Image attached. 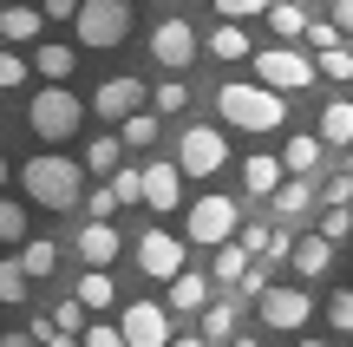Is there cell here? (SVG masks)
Here are the masks:
<instances>
[{
    "mask_svg": "<svg viewBox=\"0 0 353 347\" xmlns=\"http://www.w3.org/2000/svg\"><path fill=\"white\" fill-rule=\"evenodd\" d=\"M79 347H125V335H118V328H85Z\"/></svg>",
    "mask_w": 353,
    "mask_h": 347,
    "instance_id": "cell-42",
    "label": "cell"
},
{
    "mask_svg": "<svg viewBox=\"0 0 353 347\" xmlns=\"http://www.w3.org/2000/svg\"><path fill=\"white\" fill-rule=\"evenodd\" d=\"M79 256H85L92 269H105V262L118 256V230L112 223H85V230H79Z\"/></svg>",
    "mask_w": 353,
    "mask_h": 347,
    "instance_id": "cell-16",
    "label": "cell"
},
{
    "mask_svg": "<svg viewBox=\"0 0 353 347\" xmlns=\"http://www.w3.org/2000/svg\"><path fill=\"white\" fill-rule=\"evenodd\" d=\"M118 301V288H112V275L105 269H85L79 275V308H112Z\"/></svg>",
    "mask_w": 353,
    "mask_h": 347,
    "instance_id": "cell-21",
    "label": "cell"
},
{
    "mask_svg": "<svg viewBox=\"0 0 353 347\" xmlns=\"http://www.w3.org/2000/svg\"><path fill=\"white\" fill-rule=\"evenodd\" d=\"M347 230H353V217H347V210H327V217H321V236H327V243H341Z\"/></svg>",
    "mask_w": 353,
    "mask_h": 347,
    "instance_id": "cell-41",
    "label": "cell"
},
{
    "mask_svg": "<svg viewBox=\"0 0 353 347\" xmlns=\"http://www.w3.org/2000/svg\"><path fill=\"white\" fill-rule=\"evenodd\" d=\"M138 269L144 275H157V282H176L183 275V243L164 230H144V243H138Z\"/></svg>",
    "mask_w": 353,
    "mask_h": 347,
    "instance_id": "cell-11",
    "label": "cell"
},
{
    "mask_svg": "<svg viewBox=\"0 0 353 347\" xmlns=\"http://www.w3.org/2000/svg\"><path fill=\"white\" fill-rule=\"evenodd\" d=\"M52 262H59V249H52V243H26V249H20L26 282H33V275H52Z\"/></svg>",
    "mask_w": 353,
    "mask_h": 347,
    "instance_id": "cell-28",
    "label": "cell"
},
{
    "mask_svg": "<svg viewBox=\"0 0 353 347\" xmlns=\"http://www.w3.org/2000/svg\"><path fill=\"white\" fill-rule=\"evenodd\" d=\"M118 157H125V144H118V138H92V151H85V170H92V177H118V170H125Z\"/></svg>",
    "mask_w": 353,
    "mask_h": 347,
    "instance_id": "cell-22",
    "label": "cell"
},
{
    "mask_svg": "<svg viewBox=\"0 0 353 347\" xmlns=\"http://www.w3.org/2000/svg\"><path fill=\"white\" fill-rule=\"evenodd\" d=\"M170 347H203V341H190V335H183V341H170Z\"/></svg>",
    "mask_w": 353,
    "mask_h": 347,
    "instance_id": "cell-47",
    "label": "cell"
},
{
    "mask_svg": "<svg viewBox=\"0 0 353 347\" xmlns=\"http://www.w3.org/2000/svg\"><path fill=\"white\" fill-rule=\"evenodd\" d=\"M307 46L334 52V46H341V26H334V20H314V26H307Z\"/></svg>",
    "mask_w": 353,
    "mask_h": 347,
    "instance_id": "cell-40",
    "label": "cell"
},
{
    "mask_svg": "<svg viewBox=\"0 0 353 347\" xmlns=\"http://www.w3.org/2000/svg\"><path fill=\"white\" fill-rule=\"evenodd\" d=\"M347 177H353V151H347Z\"/></svg>",
    "mask_w": 353,
    "mask_h": 347,
    "instance_id": "cell-49",
    "label": "cell"
},
{
    "mask_svg": "<svg viewBox=\"0 0 353 347\" xmlns=\"http://www.w3.org/2000/svg\"><path fill=\"white\" fill-rule=\"evenodd\" d=\"M151 99H157V112H183V105H190V92H183V79H164Z\"/></svg>",
    "mask_w": 353,
    "mask_h": 347,
    "instance_id": "cell-36",
    "label": "cell"
},
{
    "mask_svg": "<svg viewBox=\"0 0 353 347\" xmlns=\"http://www.w3.org/2000/svg\"><path fill=\"white\" fill-rule=\"evenodd\" d=\"M223 157H229V144H223L216 125H190L176 138V170L183 177H210V170H223Z\"/></svg>",
    "mask_w": 353,
    "mask_h": 347,
    "instance_id": "cell-6",
    "label": "cell"
},
{
    "mask_svg": "<svg viewBox=\"0 0 353 347\" xmlns=\"http://www.w3.org/2000/svg\"><path fill=\"white\" fill-rule=\"evenodd\" d=\"M0 243L26 249V204H0Z\"/></svg>",
    "mask_w": 353,
    "mask_h": 347,
    "instance_id": "cell-31",
    "label": "cell"
},
{
    "mask_svg": "<svg viewBox=\"0 0 353 347\" xmlns=\"http://www.w3.org/2000/svg\"><path fill=\"white\" fill-rule=\"evenodd\" d=\"M210 52H216V59H249V33H242V26H216V33H210Z\"/></svg>",
    "mask_w": 353,
    "mask_h": 347,
    "instance_id": "cell-25",
    "label": "cell"
},
{
    "mask_svg": "<svg viewBox=\"0 0 353 347\" xmlns=\"http://www.w3.org/2000/svg\"><path fill=\"white\" fill-rule=\"evenodd\" d=\"M125 33H131V7L125 0H85V7H79V46L112 52V46H125Z\"/></svg>",
    "mask_w": 353,
    "mask_h": 347,
    "instance_id": "cell-4",
    "label": "cell"
},
{
    "mask_svg": "<svg viewBox=\"0 0 353 347\" xmlns=\"http://www.w3.org/2000/svg\"><path fill=\"white\" fill-rule=\"evenodd\" d=\"M112 197H118V210H125V204H144V170H118V177H112Z\"/></svg>",
    "mask_w": 353,
    "mask_h": 347,
    "instance_id": "cell-33",
    "label": "cell"
},
{
    "mask_svg": "<svg viewBox=\"0 0 353 347\" xmlns=\"http://www.w3.org/2000/svg\"><path fill=\"white\" fill-rule=\"evenodd\" d=\"M52 328H59V335H85V308H79V295L65 301V308H52Z\"/></svg>",
    "mask_w": 353,
    "mask_h": 347,
    "instance_id": "cell-35",
    "label": "cell"
},
{
    "mask_svg": "<svg viewBox=\"0 0 353 347\" xmlns=\"http://www.w3.org/2000/svg\"><path fill=\"white\" fill-rule=\"evenodd\" d=\"M151 59L170 66V72H183V66L196 59V33H190V20H157L151 26Z\"/></svg>",
    "mask_w": 353,
    "mask_h": 347,
    "instance_id": "cell-8",
    "label": "cell"
},
{
    "mask_svg": "<svg viewBox=\"0 0 353 347\" xmlns=\"http://www.w3.org/2000/svg\"><path fill=\"white\" fill-rule=\"evenodd\" d=\"M79 118H85V105H79L65 86H39V99L26 105V125H33V138H46V144L72 138V131H79Z\"/></svg>",
    "mask_w": 353,
    "mask_h": 347,
    "instance_id": "cell-3",
    "label": "cell"
},
{
    "mask_svg": "<svg viewBox=\"0 0 353 347\" xmlns=\"http://www.w3.org/2000/svg\"><path fill=\"white\" fill-rule=\"evenodd\" d=\"M242 184H249V197H281V184H288V170H281V157L255 151L249 164H242Z\"/></svg>",
    "mask_w": 353,
    "mask_h": 347,
    "instance_id": "cell-14",
    "label": "cell"
},
{
    "mask_svg": "<svg viewBox=\"0 0 353 347\" xmlns=\"http://www.w3.org/2000/svg\"><path fill=\"white\" fill-rule=\"evenodd\" d=\"M26 288H33V282H26L20 256H0V301H7V308H20V301H26Z\"/></svg>",
    "mask_w": 353,
    "mask_h": 347,
    "instance_id": "cell-23",
    "label": "cell"
},
{
    "mask_svg": "<svg viewBox=\"0 0 353 347\" xmlns=\"http://www.w3.org/2000/svg\"><path fill=\"white\" fill-rule=\"evenodd\" d=\"M321 144H347L353 151V105L347 99H334L327 112H321Z\"/></svg>",
    "mask_w": 353,
    "mask_h": 347,
    "instance_id": "cell-20",
    "label": "cell"
},
{
    "mask_svg": "<svg viewBox=\"0 0 353 347\" xmlns=\"http://www.w3.org/2000/svg\"><path fill=\"white\" fill-rule=\"evenodd\" d=\"M236 204L229 197H203V204H190V243L203 249H229V236H236Z\"/></svg>",
    "mask_w": 353,
    "mask_h": 347,
    "instance_id": "cell-7",
    "label": "cell"
},
{
    "mask_svg": "<svg viewBox=\"0 0 353 347\" xmlns=\"http://www.w3.org/2000/svg\"><path fill=\"white\" fill-rule=\"evenodd\" d=\"M307 79H314L307 52H294V46H262V52H255V86H268V92H301Z\"/></svg>",
    "mask_w": 353,
    "mask_h": 347,
    "instance_id": "cell-5",
    "label": "cell"
},
{
    "mask_svg": "<svg viewBox=\"0 0 353 347\" xmlns=\"http://www.w3.org/2000/svg\"><path fill=\"white\" fill-rule=\"evenodd\" d=\"M170 308H196L203 315V275H190V269L176 275V282H170Z\"/></svg>",
    "mask_w": 353,
    "mask_h": 347,
    "instance_id": "cell-29",
    "label": "cell"
},
{
    "mask_svg": "<svg viewBox=\"0 0 353 347\" xmlns=\"http://www.w3.org/2000/svg\"><path fill=\"white\" fill-rule=\"evenodd\" d=\"M321 315H327V321L341 328V335H353V288H334V295H327V308H321Z\"/></svg>",
    "mask_w": 353,
    "mask_h": 347,
    "instance_id": "cell-32",
    "label": "cell"
},
{
    "mask_svg": "<svg viewBox=\"0 0 353 347\" xmlns=\"http://www.w3.org/2000/svg\"><path fill=\"white\" fill-rule=\"evenodd\" d=\"M13 86H26V59L20 52H0V92H13Z\"/></svg>",
    "mask_w": 353,
    "mask_h": 347,
    "instance_id": "cell-37",
    "label": "cell"
},
{
    "mask_svg": "<svg viewBox=\"0 0 353 347\" xmlns=\"http://www.w3.org/2000/svg\"><path fill=\"white\" fill-rule=\"evenodd\" d=\"M0 347H39L33 335H0Z\"/></svg>",
    "mask_w": 353,
    "mask_h": 347,
    "instance_id": "cell-45",
    "label": "cell"
},
{
    "mask_svg": "<svg viewBox=\"0 0 353 347\" xmlns=\"http://www.w3.org/2000/svg\"><path fill=\"white\" fill-rule=\"evenodd\" d=\"M321 72H327V79H353V52H347V46L321 52Z\"/></svg>",
    "mask_w": 353,
    "mask_h": 347,
    "instance_id": "cell-39",
    "label": "cell"
},
{
    "mask_svg": "<svg viewBox=\"0 0 353 347\" xmlns=\"http://www.w3.org/2000/svg\"><path fill=\"white\" fill-rule=\"evenodd\" d=\"M144 79H105L99 92H92V105H99V118H118V125H131V118L144 112Z\"/></svg>",
    "mask_w": 353,
    "mask_h": 347,
    "instance_id": "cell-10",
    "label": "cell"
},
{
    "mask_svg": "<svg viewBox=\"0 0 353 347\" xmlns=\"http://www.w3.org/2000/svg\"><path fill=\"white\" fill-rule=\"evenodd\" d=\"M46 20H72L79 26V7H72V0H46Z\"/></svg>",
    "mask_w": 353,
    "mask_h": 347,
    "instance_id": "cell-43",
    "label": "cell"
},
{
    "mask_svg": "<svg viewBox=\"0 0 353 347\" xmlns=\"http://www.w3.org/2000/svg\"><path fill=\"white\" fill-rule=\"evenodd\" d=\"M307 197H314V190H307V177H288L275 204H281V210H307Z\"/></svg>",
    "mask_w": 353,
    "mask_h": 347,
    "instance_id": "cell-38",
    "label": "cell"
},
{
    "mask_svg": "<svg viewBox=\"0 0 353 347\" xmlns=\"http://www.w3.org/2000/svg\"><path fill=\"white\" fill-rule=\"evenodd\" d=\"M321 151H327V144H321V131H314V138H307V131H294V138L281 144V170H288V177H314Z\"/></svg>",
    "mask_w": 353,
    "mask_h": 347,
    "instance_id": "cell-15",
    "label": "cell"
},
{
    "mask_svg": "<svg viewBox=\"0 0 353 347\" xmlns=\"http://www.w3.org/2000/svg\"><path fill=\"white\" fill-rule=\"evenodd\" d=\"M288 262H294V275H327V262H334V243H327V236H301Z\"/></svg>",
    "mask_w": 353,
    "mask_h": 347,
    "instance_id": "cell-18",
    "label": "cell"
},
{
    "mask_svg": "<svg viewBox=\"0 0 353 347\" xmlns=\"http://www.w3.org/2000/svg\"><path fill=\"white\" fill-rule=\"evenodd\" d=\"M118 335H125V347H170V321L157 301H131L125 321H118Z\"/></svg>",
    "mask_w": 353,
    "mask_h": 347,
    "instance_id": "cell-9",
    "label": "cell"
},
{
    "mask_svg": "<svg viewBox=\"0 0 353 347\" xmlns=\"http://www.w3.org/2000/svg\"><path fill=\"white\" fill-rule=\"evenodd\" d=\"M203 335L210 341H236V308H203Z\"/></svg>",
    "mask_w": 353,
    "mask_h": 347,
    "instance_id": "cell-34",
    "label": "cell"
},
{
    "mask_svg": "<svg viewBox=\"0 0 353 347\" xmlns=\"http://www.w3.org/2000/svg\"><path fill=\"white\" fill-rule=\"evenodd\" d=\"M249 249L242 243H229V249H216V282H249Z\"/></svg>",
    "mask_w": 353,
    "mask_h": 347,
    "instance_id": "cell-24",
    "label": "cell"
},
{
    "mask_svg": "<svg viewBox=\"0 0 353 347\" xmlns=\"http://www.w3.org/2000/svg\"><path fill=\"white\" fill-rule=\"evenodd\" d=\"M216 112H223L229 125H242V131H281L288 99L268 92V86H242V79H229V86L216 92Z\"/></svg>",
    "mask_w": 353,
    "mask_h": 347,
    "instance_id": "cell-2",
    "label": "cell"
},
{
    "mask_svg": "<svg viewBox=\"0 0 353 347\" xmlns=\"http://www.w3.org/2000/svg\"><path fill=\"white\" fill-rule=\"evenodd\" d=\"M39 26L46 20H39L33 7H7L0 13V46H26V39H39Z\"/></svg>",
    "mask_w": 353,
    "mask_h": 347,
    "instance_id": "cell-17",
    "label": "cell"
},
{
    "mask_svg": "<svg viewBox=\"0 0 353 347\" xmlns=\"http://www.w3.org/2000/svg\"><path fill=\"white\" fill-rule=\"evenodd\" d=\"M229 347H255V341H249V335H236V341H229Z\"/></svg>",
    "mask_w": 353,
    "mask_h": 347,
    "instance_id": "cell-46",
    "label": "cell"
},
{
    "mask_svg": "<svg viewBox=\"0 0 353 347\" xmlns=\"http://www.w3.org/2000/svg\"><path fill=\"white\" fill-rule=\"evenodd\" d=\"M216 13H223V26H242V20H268L262 0H216Z\"/></svg>",
    "mask_w": 353,
    "mask_h": 347,
    "instance_id": "cell-30",
    "label": "cell"
},
{
    "mask_svg": "<svg viewBox=\"0 0 353 347\" xmlns=\"http://www.w3.org/2000/svg\"><path fill=\"white\" fill-rule=\"evenodd\" d=\"M334 26H341V33H353V0H341V7H334Z\"/></svg>",
    "mask_w": 353,
    "mask_h": 347,
    "instance_id": "cell-44",
    "label": "cell"
},
{
    "mask_svg": "<svg viewBox=\"0 0 353 347\" xmlns=\"http://www.w3.org/2000/svg\"><path fill=\"white\" fill-rule=\"evenodd\" d=\"M33 66H39V79H46V86H65V79H72V66H79V52H72V46H39Z\"/></svg>",
    "mask_w": 353,
    "mask_h": 347,
    "instance_id": "cell-19",
    "label": "cell"
},
{
    "mask_svg": "<svg viewBox=\"0 0 353 347\" xmlns=\"http://www.w3.org/2000/svg\"><path fill=\"white\" fill-rule=\"evenodd\" d=\"M301 347H327V341H301Z\"/></svg>",
    "mask_w": 353,
    "mask_h": 347,
    "instance_id": "cell-50",
    "label": "cell"
},
{
    "mask_svg": "<svg viewBox=\"0 0 353 347\" xmlns=\"http://www.w3.org/2000/svg\"><path fill=\"white\" fill-rule=\"evenodd\" d=\"M307 315H314L307 288H268V295H262V321H268V328H281V335L307 328Z\"/></svg>",
    "mask_w": 353,
    "mask_h": 347,
    "instance_id": "cell-12",
    "label": "cell"
},
{
    "mask_svg": "<svg viewBox=\"0 0 353 347\" xmlns=\"http://www.w3.org/2000/svg\"><path fill=\"white\" fill-rule=\"evenodd\" d=\"M20 184H26V204H46V210H79L85 204V170L72 157H52V151L26 157Z\"/></svg>",
    "mask_w": 353,
    "mask_h": 347,
    "instance_id": "cell-1",
    "label": "cell"
},
{
    "mask_svg": "<svg viewBox=\"0 0 353 347\" xmlns=\"http://www.w3.org/2000/svg\"><path fill=\"white\" fill-rule=\"evenodd\" d=\"M0 184H7V157H0Z\"/></svg>",
    "mask_w": 353,
    "mask_h": 347,
    "instance_id": "cell-48",
    "label": "cell"
},
{
    "mask_svg": "<svg viewBox=\"0 0 353 347\" xmlns=\"http://www.w3.org/2000/svg\"><path fill=\"white\" fill-rule=\"evenodd\" d=\"M144 204L151 210H176L183 204V170L176 164H144Z\"/></svg>",
    "mask_w": 353,
    "mask_h": 347,
    "instance_id": "cell-13",
    "label": "cell"
},
{
    "mask_svg": "<svg viewBox=\"0 0 353 347\" xmlns=\"http://www.w3.org/2000/svg\"><path fill=\"white\" fill-rule=\"evenodd\" d=\"M118 144H125V151H144V144H157V112H138L125 131H118Z\"/></svg>",
    "mask_w": 353,
    "mask_h": 347,
    "instance_id": "cell-27",
    "label": "cell"
},
{
    "mask_svg": "<svg viewBox=\"0 0 353 347\" xmlns=\"http://www.w3.org/2000/svg\"><path fill=\"white\" fill-rule=\"evenodd\" d=\"M268 26H275L281 39H301L314 20H307V7H294V0H288V7H268Z\"/></svg>",
    "mask_w": 353,
    "mask_h": 347,
    "instance_id": "cell-26",
    "label": "cell"
}]
</instances>
